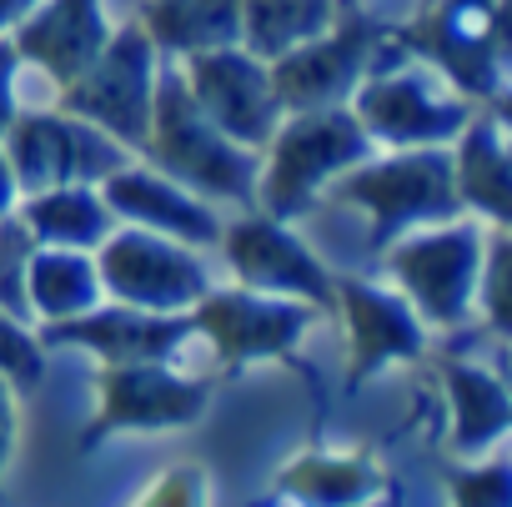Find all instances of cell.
<instances>
[{"label":"cell","mask_w":512,"mask_h":507,"mask_svg":"<svg viewBox=\"0 0 512 507\" xmlns=\"http://www.w3.org/2000/svg\"><path fill=\"white\" fill-rule=\"evenodd\" d=\"M71 106L91 111L96 121H106L111 131H141L151 121L156 106V86H151V56L141 36H121L111 46V56L101 61V71H91L76 91Z\"/></svg>","instance_id":"3957f363"},{"label":"cell","mask_w":512,"mask_h":507,"mask_svg":"<svg viewBox=\"0 0 512 507\" xmlns=\"http://www.w3.org/2000/svg\"><path fill=\"white\" fill-rule=\"evenodd\" d=\"M191 101L206 106V121L226 136H246V141H262L282 111V96L272 86V76L256 66V61H241L236 51H206L196 56L191 66Z\"/></svg>","instance_id":"6da1fadb"},{"label":"cell","mask_w":512,"mask_h":507,"mask_svg":"<svg viewBox=\"0 0 512 507\" xmlns=\"http://www.w3.org/2000/svg\"><path fill=\"white\" fill-rule=\"evenodd\" d=\"M16 66H21L16 46L0 41V136H6V126L16 116Z\"/></svg>","instance_id":"8fae6325"},{"label":"cell","mask_w":512,"mask_h":507,"mask_svg":"<svg viewBox=\"0 0 512 507\" xmlns=\"http://www.w3.org/2000/svg\"><path fill=\"white\" fill-rule=\"evenodd\" d=\"M352 196H367L382 216H397V206L402 211H427V206L447 201V166L432 161V156L392 161L387 171H372V176L352 181Z\"/></svg>","instance_id":"30bf717a"},{"label":"cell","mask_w":512,"mask_h":507,"mask_svg":"<svg viewBox=\"0 0 512 507\" xmlns=\"http://www.w3.org/2000/svg\"><path fill=\"white\" fill-rule=\"evenodd\" d=\"M362 116L382 136H432V131H447V121H452V111L432 96V81H422V76L377 81L362 96Z\"/></svg>","instance_id":"52a82bcc"},{"label":"cell","mask_w":512,"mask_h":507,"mask_svg":"<svg viewBox=\"0 0 512 507\" xmlns=\"http://www.w3.org/2000/svg\"><path fill=\"white\" fill-rule=\"evenodd\" d=\"M151 126H156V146L161 156L196 176L201 186H216V191H241L246 186V161L221 141L226 131H216L201 106L191 101V91L181 81H166V91H156V106H151Z\"/></svg>","instance_id":"7a4b0ae2"},{"label":"cell","mask_w":512,"mask_h":507,"mask_svg":"<svg viewBox=\"0 0 512 507\" xmlns=\"http://www.w3.org/2000/svg\"><path fill=\"white\" fill-rule=\"evenodd\" d=\"M16 171H11V161H6V151H0V221L11 216V201H16Z\"/></svg>","instance_id":"4fadbf2b"},{"label":"cell","mask_w":512,"mask_h":507,"mask_svg":"<svg viewBox=\"0 0 512 507\" xmlns=\"http://www.w3.org/2000/svg\"><path fill=\"white\" fill-rule=\"evenodd\" d=\"M6 442H11V402H6V387H0V462H6Z\"/></svg>","instance_id":"9a60e30c"},{"label":"cell","mask_w":512,"mask_h":507,"mask_svg":"<svg viewBox=\"0 0 512 507\" xmlns=\"http://www.w3.org/2000/svg\"><path fill=\"white\" fill-rule=\"evenodd\" d=\"M362 56H367L362 31H347L332 41H307V46L282 56V66L272 71V86L282 101L317 106V101H332L337 91H347V81L362 71Z\"/></svg>","instance_id":"5b68a950"},{"label":"cell","mask_w":512,"mask_h":507,"mask_svg":"<svg viewBox=\"0 0 512 507\" xmlns=\"http://www.w3.org/2000/svg\"><path fill=\"white\" fill-rule=\"evenodd\" d=\"M96 36H101L96 0H51V6L41 0V11L21 26V51L56 76H76L91 66Z\"/></svg>","instance_id":"8992f818"},{"label":"cell","mask_w":512,"mask_h":507,"mask_svg":"<svg viewBox=\"0 0 512 507\" xmlns=\"http://www.w3.org/2000/svg\"><path fill=\"white\" fill-rule=\"evenodd\" d=\"M151 31L176 51H221L241 31V0H161L151 11Z\"/></svg>","instance_id":"ba28073f"},{"label":"cell","mask_w":512,"mask_h":507,"mask_svg":"<svg viewBox=\"0 0 512 507\" xmlns=\"http://www.w3.org/2000/svg\"><path fill=\"white\" fill-rule=\"evenodd\" d=\"M362 156V131L352 116H322V121H297L282 131L277 156H272V201H297L322 181L332 166Z\"/></svg>","instance_id":"277c9868"},{"label":"cell","mask_w":512,"mask_h":507,"mask_svg":"<svg viewBox=\"0 0 512 507\" xmlns=\"http://www.w3.org/2000/svg\"><path fill=\"white\" fill-rule=\"evenodd\" d=\"M327 0H241V26L246 41L262 56H287L322 36L327 26Z\"/></svg>","instance_id":"9c48e42d"},{"label":"cell","mask_w":512,"mask_h":507,"mask_svg":"<svg viewBox=\"0 0 512 507\" xmlns=\"http://www.w3.org/2000/svg\"><path fill=\"white\" fill-rule=\"evenodd\" d=\"M16 362H21V337L6 317H0V367H16Z\"/></svg>","instance_id":"5bb4252c"},{"label":"cell","mask_w":512,"mask_h":507,"mask_svg":"<svg viewBox=\"0 0 512 507\" xmlns=\"http://www.w3.org/2000/svg\"><path fill=\"white\" fill-rule=\"evenodd\" d=\"M36 11H41V0H0V36L16 31V26H26Z\"/></svg>","instance_id":"7c38bea8"}]
</instances>
